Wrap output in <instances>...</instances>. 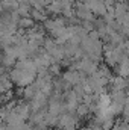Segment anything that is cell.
I'll return each mask as SVG.
<instances>
[{
    "mask_svg": "<svg viewBox=\"0 0 129 130\" xmlns=\"http://www.w3.org/2000/svg\"><path fill=\"white\" fill-rule=\"evenodd\" d=\"M65 79H67L68 82H73V83H78V82H79L78 73H67V74H65Z\"/></svg>",
    "mask_w": 129,
    "mask_h": 130,
    "instance_id": "obj_2",
    "label": "cell"
},
{
    "mask_svg": "<svg viewBox=\"0 0 129 130\" xmlns=\"http://www.w3.org/2000/svg\"><path fill=\"white\" fill-rule=\"evenodd\" d=\"M120 74L122 76H128L129 74V59H125L123 64L120 67Z\"/></svg>",
    "mask_w": 129,
    "mask_h": 130,
    "instance_id": "obj_1",
    "label": "cell"
}]
</instances>
